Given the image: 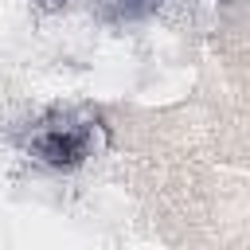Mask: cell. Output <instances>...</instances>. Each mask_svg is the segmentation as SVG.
I'll return each instance as SVG.
<instances>
[{"instance_id": "1", "label": "cell", "mask_w": 250, "mask_h": 250, "mask_svg": "<svg viewBox=\"0 0 250 250\" xmlns=\"http://www.w3.org/2000/svg\"><path fill=\"white\" fill-rule=\"evenodd\" d=\"M35 148H39V156H43L47 164H74V160L82 156V141H78L74 133H47Z\"/></svg>"}]
</instances>
